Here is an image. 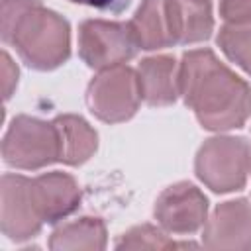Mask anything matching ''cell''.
Masks as SVG:
<instances>
[{
  "label": "cell",
  "instance_id": "obj_1",
  "mask_svg": "<svg viewBox=\"0 0 251 251\" xmlns=\"http://www.w3.org/2000/svg\"><path fill=\"white\" fill-rule=\"evenodd\" d=\"M178 94L202 127L226 131L245 126L251 88L210 49H192L178 65Z\"/></svg>",
  "mask_w": 251,
  "mask_h": 251
},
{
  "label": "cell",
  "instance_id": "obj_2",
  "mask_svg": "<svg viewBox=\"0 0 251 251\" xmlns=\"http://www.w3.org/2000/svg\"><path fill=\"white\" fill-rule=\"evenodd\" d=\"M2 39L35 71H51L71 55V27L41 0H2Z\"/></svg>",
  "mask_w": 251,
  "mask_h": 251
},
{
  "label": "cell",
  "instance_id": "obj_3",
  "mask_svg": "<svg viewBox=\"0 0 251 251\" xmlns=\"http://www.w3.org/2000/svg\"><path fill=\"white\" fill-rule=\"evenodd\" d=\"M194 171L214 192L241 190L251 173V143L245 137H212L198 149Z\"/></svg>",
  "mask_w": 251,
  "mask_h": 251
},
{
  "label": "cell",
  "instance_id": "obj_4",
  "mask_svg": "<svg viewBox=\"0 0 251 251\" xmlns=\"http://www.w3.org/2000/svg\"><path fill=\"white\" fill-rule=\"evenodd\" d=\"M6 165L35 171L61 161V139L55 122H43L29 116L14 118L2 141Z\"/></svg>",
  "mask_w": 251,
  "mask_h": 251
},
{
  "label": "cell",
  "instance_id": "obj_5",
  "mask_svg": "<svg viewBox=\"0 0 251 251\" xmlns=\"http://www.w3.org/2000/svg\"><path fill=\"white\" fill-rule=\"evenodd\" d=\"M86 102L90 112L102 122L120 124L129 120L141 102L135 71L127 65L100 71L88 84Z\"/></svg>",
  "mask_w": 251,
  "mask_h": 251
},
{
  "label": "cell",
  "instance_id": "obj_6",
  "mask_svg": "<svg viewBox=\"0 0 251 251\" xmlns=\"http://www.w3.org/2000/svg\"><path fill=\"white\" fill-rule=\"evenodd\" d=\"M137 45L127 24L106 20H84L78 27V55L96 71L126 65L133 59Z\"/></svg>",
  "mask_w": 251,
  "mask_h": 251
},
{
  "label": "cell",
  "instance_id": "obj_7",
  "mask_svg": "<svg viewBox=\"0 0 251 251\" xmlns=\"http://www.w3.org/2000/svg\"><path fill=\"white\" fill-rule=\"evenodd\" d=\"M127 25L137 49L153 51L182 43L178 0H143Z\"/></svg>",
  "mask_w": 251,
  "mask_h": 251
},
{
  "label": "cell",
  "instance_id": "obj_8",
  "mask_svg": "<svg viewBox=\"0 0 251 251\" xmlns=\"http://www.w3.org/2000/svg\"><path fill=\"white\" fill-rule=\"evenodd\" d=\"M208 200L190 182H176L161 192L155 202V218L169 233L190 235L206 224Z\"/></svg>",
  "mask_w": 251,
  "mask_h": 251
},
{
  "label": "cell",
  "instance_id": "obj_9",
  "mask_svg": "<svg viewBox=\"0 0 251 251\" xmlns=\"http://www.w3.org/2000/svg\"><path fill=\"white\" fill-rule=\"evenodd\" d=\"M2 231L10 239L24 241L35 237L41 231V218L35 212L29 178L22 175H4L2 176V206H0Z\"/></svg>",
  "mask_w": 251,
  "mask_h": 251
},
{
  "label": "cell",
  "instance_id": "obj_10",
  "mask_svg": "<svg viewBox=\"0 0 251 251\" xmlns=\"http://www.w3.org/2000/svg\"><path fill=\"white\" fill-rule=\"evenodd\" d=\"M208 249H251V204L245 198L220 204L204 224Z\"/></svg>",
  "mask_w": 251,
  "mask_h": 251
},
{
  "label": "cell",
  "instance_id": "obj_11",
  "mask_svg": "<svg viewBox=\"0 0 251 251\" xmlns=\"http://www.w3.org/2000/svg\"><path fill=\"white\" fill-rule=\"evenodd\" d=\"M29 194L43 224H55L71 216L80 206V188L67 173H45L29 178Z\"/></svg>",
  "mask_w": 251,
  "mask_h": 251
},
{
  "label": "cell",
  "instance_id": "obj_12",
  "mask_svg": "<svg viewBox=\"0 0 251 251\" xmlns=\"http://www.w3.org/2000/svg\"><path fill=\"white\" fill-rule=\"evenodd\" d=\"M137 82L141 100L149 106H169L178 96V65L169 55L147 57L139 63Z\"/></svg>",
  "mask_w": 251,
  "mask_h": 251
},
{
  "label": "cell",
  "instance_id": "obj_13",
  "mask_svg": "<svg viewBox=\"0 0 251 251\" xmlns=\"http://www.w3.org/2000/svg\"><path fill=\"white\" fill-rule=\"evenodd\" d=\"M59 139H61V163L65 165H82L98 147L96 131L80 116H57L55 120Z\"/></svg>",
  "mask_w": 251,
  "mask_h": 251
},
{
  "label": "cell",
  "instance_id": "obj_14",
  "mask_svg": "<svg viewBox=\"0 0 251 251\" xmlns=\"http://www.w3.org/2000/svg\"><path fill=\"white\" fill-rule=\"evenodd\" d=\"M51 249H104L106 226L100 218H78L57 227L49 239Z\"/></svg>",
  "mask_w": 251,
  "mask_h": 251
},
{
  "label": "cell",
  "instance_id": "obj_15",
  "mask_svg": "<svg viewBox=\"0 0 251 251\" xmlns=\"http://www.w3.org/2000/svg\"><path fill=\"white\" fill-rule=\"evenodd\" d=\"M218 45L229 61L251 75V20L226 22L218 31Z\"/></svg>",
  "mask_w": 251,
  "mask_h": 251
},
{
  "label": "cell",
  "instance_id": "obj_16",
  "mask_svg": "<svg viewBox=\"0 0 251 251\" xmlns=\"http://www.w3.org/2000/svg\"><path fill=\"white\" fill-rule=\"evenodd\" d=\"M182 14V43H198L212 35V0H178Z\"/></svg>",
  "mask_w": 251,
  "mask_h": 251
},
{
  "label": "cell",
  "instance_id": "obj_17",
  "mask_svg": "<svg viewBox=\"0 0 251 251\" xmlns=\"http://www.w3.org/2000/svg\"><path fill=\"white\" fill-rule=\"evenodd\" d=\"M184 247H196V245L188 241L178 243L171 239L163 229L149 224L131 227L116 241V249H184Z\"/></svg>",
  "mask_w": 251,
  "mask_h": 251
},
{
  "label": "cell",
  "instance_id": "obj_18",
  "mask_svg": "<svg viewBox=\"0 0 251 251\" xmlns=\"http://www.w3.org/2000/svg\"><path fill=\"white\" fill-rule=\"evenodd\" d=\"M220 16L224 22L251 20V0H220Z\"/></svg>",
  "mask_w": 251,
  "mask_h": 251
},
{
  "label": "cell",
  "instance_id": "obj_19",
  "mask_svg": "<svg viewBox=\"0 0 251 251\" xmlns=\"http://www.w3.org/2000/svg\"><path fill=\"white\" fill-rule=\"evenodd\" d=\"M18 84V67L12 63L8 53H2V86H4V100L12 96V90Z\"/></svg>",
  "mask_w": 251,
  "mask_h": 251
},
{
  "label": "cell",
  "instance_id": "obj_20",
  "mask_svg": "<svg viewBox=\"0 0 251 251\" xmlns=\"http://www.w3.org/2000/svg\"><path fill=\"white\" fill-rule=\"evenodd\" d=\"M75 4H82V6H90L102 12H112V14H120L124 12L131 0H71Z\"/></svg>",
  "mask_w": 251,
  "mask_h": 251
},
{
  "label": "cell",
  "instance_id": "obj_21",
  "mask_svg": "<svg viewBox=\"0 0 251 251\" xmlns=\"http://www.w3.org/2000/svg\"><path fill=\"white\" fill-rule=\"evenodd\" d=\"M249 116H251V110H249ZM249 127H251V126H249Z\"/></svg>",
  "mask_w": 251,
  "mask_h": 251
}]
</instances>
